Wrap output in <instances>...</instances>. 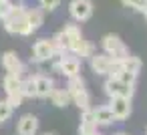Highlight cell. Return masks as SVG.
<instances>
[{
  "mask_svg": "<svg viewBox=\"0 0 147 135\" xmlns=\"http://www.w3.org/2000/svg\"><path fill=\"white\" fill-rule=\"evenodd\" d=\"M143 16H145V20H147V4H145V8H143Z\"/></svg>",
  "mask_w": 147,
  "mask_h": 135,
  "instance_id": "obj_28",
  "label": "cell"
},
{
  "mask_svg": "<svg viewBox=\"0 0 147 135\" xmlns=\"http://www.w3.org/2000/svg\"><path fill=\"white\" fill-rule=\"evenodd\" d=\"M12 8L8 6V2L6 0H0V20H4L6 16H8V12H10Z\"/></svg>",
  "mask_w": 147,
  "mask_h": 135,
  "instance_id": "obj_26",
  "label": "cell"
},
{
  "mask_svg": "<svg viewBox=\"0 0 147 135\" xmlns=\"http://www.w3.org/2000/svg\"><path fill=\"white\" fill-rule=\"evenodd\" d=\"M101 47H103V53L107 57H111V61H123V59L129 57V49L121 41L119 34H113V32L105 34L103 41H101Z\"/></svg>",
  "mask_w": 147,
  "mask_h": 135,
  "instance_id": "obj_3",
  "label": "cell"
},
{
  "mask_svg": "<svg viewBox=\"0 0 147 135\" xmlns=\"http://www.w3.org/2000/svg\"><path fill=\"white\" fill-rule=\"evenodd\" d=\"M38 117L32 113H24L16 121V135H36L38 133Z\"/></svg>",
  "mask_w": 147,
  "mask_h": 135,
  "instance_id": "obj_10",
  "label": "cell"
},
{
  "mask_svg": "<svg viewBox=\"0 0 147 135\" xmlns=\"http://www.w3.org/2000/svg\"><path fill=\"white\" fill-rule=\"evenodd\" d=\"M42 135H55V133H42Z\"/></svg>",
  "mask_w": 147,
  "mask_h": 135,
  "instance_id": "obj_31",
  "label": "cell"
},
{
  "mask_svg": "<svg viewBox=\"0 0 147 135\" xmlns=\"http://www.w3.org/2000/svg\"><path fill=\"white\" fill-rule=\"evenodd\" d=\"M57 73L61 77H65V79H71V77L81 75V59L75 57L73 53H65L63 59H61V65H59V71Z\"/></svg>",
  "mask_w": 147,
  "mask_h": 135,
  "instance_id": "obj_7",
  "label": "cell"
},
{
  "mask_svg": "<svg viewBox=\"0 0 147 135\" xmlns=\"http://www.w3.org/2000/svg\"><path fill=\"white\" fill-rule=\"evenodd\" d=\"M2 87H4V93H6V95L20 93V77H16V75H6V77L2 79Z\"/></svg>",
  "mask_w": 147,
  "mask_h": 135,
  "instance_id": "obj_20",
  "label": "cell"
},
{
  "mask_svg": "<svg viewBox=\"0 0 147 135\" xmlns=\"http://www.w3.org/2000/svg\"><path fill=\"white\" fill-rule=\"evenodd\" d=\"M22 101H24V97H22V93H14V95H6V103L12 107V109H18L20 105H22Z\"/></svg>",
  "mask_w": 147,
  "mask_h": 135,
  "instance_id": "obj_24",
  "label": "cell"
},
{
  "mask_svg": "<svg viewBox=\"0 0 147 135\" xmlns=\"http://www.w3.org/2000/svg\"><path fill=\"white\" fill-rule=\"evenodd\" d=\"M69 12L75 22H87L93 16V2L91 0H71Z\"/></svg>",
  "mask_w": 147,
  "mask_h": 135,
  "instance_id": "obj_6",
  "label": "cell"
},
{
  "mask_svg": "<svg viewBox=\"0 0 147 135\" xmlns=\"http://www.w3.org/2000/svg\"><path fill=\"white\" fill-rule=\"evenodd\" d=\"M121 2H123L127 8H133V10H139V12H143L145 4H147V0H121Z\"/></svg>",
  "mask_w": 147,
  "mask_h": 135,
  "instance_id": "obj_25",
  "label": "cell"
},
{
  "mask_svg": "<svg viewBox=\"0 0 147 135\" xmlns=\"http://www.w3.org/2000/svg\"><path fill=\"white\" fill-rule=\"evenodd\" d=\"M12 107L6 103V99H2V101H0V125H2L4 121H8L10 117H12Z\"/></svg>",
  "mask_w": 147,
  "mask_h": 135,
  "instance_id": "obj_22",
  "label": "cell"
},
{
  "mask_svg": "<svg viewBox=\"0 0 147 135\" xmlns=\"http://www.w3.org/2000/svg\"><path fill=\"white\" fill-rule=\"evenodd\" d=\"M89 65H91V71L97 75V77H107L111 67H113V61L111 57H107L105 53H95L91 59H89Z\"/></svg>",
  "mask_w": 147,
  "mask_h": 135,
  "instance_id": "obj_11",
  "label": "cell"
},
{
  "mask_svg": "<svg viewBox=\"0 0 147 135\" xmlns=\"http://www.w3.org/2000/svg\"><path fill=\"white\" fill-rule=\"evenodd\" d=\"M4 30L10 34H20V36H30L28 24H26V6L22 8H12L8 16L2 20Z\"/></svg>",
  "mask_w": 147,
  "mask_h": 135,
  "instance_id": "obj_2",
  "label": "cell"
},
{
  "mask_svg": "<svg viewBox=\"0 0 147 135\" xmlns=\"http://www.w3.org/2000/svg\"><path fill=\"white\" fill-rule=\"evenodd\" d=\"M38 8H42L45 12H53V10H57L59 8V4H61V0H38Z\"/></svg>",
  "mask_w": 147,
  "mask_h": 135,
  "instance_id": "obj_23",
  "label": "cell"
},
{
  "mask_svg": "<svg viewBox=\"0 0 147 135\" xmlns=\"http://www.w3.org/2000/svg\"><path fill=\"white\" fill-rule=\"evenodd\" d=\"M20 93L24 99H36V87H34V75H26L20 79Z\"/></svg>",
  "mask_w": 147,
  "mask_h": 135,
  "instance_id": "obj_18",
  "label": "cell"
},
{
  "mask_svg": "<svg viewBox=\"0 0 147 135\" xmlns=\"http://www.w3.org/2000/svg\"><path fill=\"white\" fill-rule=\"evenodd\" d=\"M95 53H97V51H95V45H91L89 41H85V38H83V43L77 47V51H75L73 55H75V57H79V59L83 61V59H91Z\"/></svg>",
  "mask_w": 147,
  "mask_h": 135,
  "instance_id": "obj_21",
  "label": "cell"
},
{
  "mask_svg": "<svg viewBox=\"0 0 147 135\" xmlns=\"http://www.w3.org/2000/svg\"><path fill=\"white\" fill-rule=\"evenodd\" d=\"M91 113H93V121H95V125H97V127H111L113 123H117V119L113 117V113H111L109 105L93 107V109H91Z\"/></svg>",
  "mask_w": 147,
  "mask_h": 135,
  "instance_id": "obj_12",
  "label": "cell"
},
{
  "mask_svg": "<svg viewBox=\"0 0 147 135\" xmlns=\"http://www.w3.org/2000/svg\"><path fill=\"white\" fill-rule=\"evenodd\" d=\"M6 2H8L10 8H22V6H26L24 0H6Z\"/></svg>",
  "mask_w": 147,
  "mask_h": 135,
  "instance_id": "obj_27",
  "label": "cell"
},
{
  "mask_svg": "<svg viewBox=\"0 0 147 135\" xmlns=\"http://www.w3.org/2000/svg\"><path fill=\"white\" fill-rule=\"evenodd\" d=\"M69 97H71V105H77L79 111H87V109H93L91 107V95L87 91V83L81 75L77 77H71L67 79V85H65Z\"/></svg>",
  "mask_w": 147,
  "mask_h": 135,
  "instance_id": "obj_1",
  "label": "cell"
},
{
  "mask_svg": "<svg viewBox=\"0 0 147 135\" xmlns=\"http://www.w3.org/2000/svg\"><path fill=\"white\" fill-rule=\"evenodd\" d=\"M34 87H36V99H49L51 91L57 85L51 75H34Z\"/></svg>",
  "mask_w": 147,
  "mask_h": 135,
  "instance_id": "obj_13",
  "label": "cell"
},
{
  "mask_svg": "<svg viewBox=\"0 0 147 135\" xmlns=\"http://www.w3.org/2000/svg\"><path fill=\"white\" fill-rule=\"evenodd\" d=\"M26 24H28L30 34L36 32V30L45 24V10L38 8V6H34V8H28V6H26Z\"/></svg>",
  "mask_w": 147,
  "mask_h": 135,
  "instance_id": "obj_15",
  "label": "cell"
},
{
  "mask_svg": "<svg viewBox=\"0 0 147 135\" xmlns=\"http://www.w3.org/2000/svg\"><path fill=\"white\" fill-rule=\"evenodd\" d=\"M99 127L95 125V121H93V113H91V109H87V111H81V121H79V135H91V133H95Z\"/></svg>",
  "mask_w": 147,
  "mask_h": 135,
  "instance_id": "obj_17",
  "label": "cell"
},
{
  "mask_svg": "<svg viewBox=\"0 0 147 135\" xmlns=\"http://www.w3.org/2000/svg\"><path fill=\"white\" fill-rule=\"evenodd\" d=\"M53 53H55V49H53L51 38H38V41L32 45V63H34V65L47 63Z\"/></svg>",
  "mask_w": 147,
  "mask_h": 135,
  "instance_id": "obj_9",
  "label": "cell"
},
{
  "mask_svg": "<svg viewBox=\"0 0 147 135\" xmlns=\"http://www.w3.org/2000/svg\"><path fill=\"white\" fill-rule=\"evenodd\" d=\"M49 101L55 107H59V109H65V107L71 105V97H69V93H67L65 87H55L51 91V95H49Z\"/></svg>",
  "mask_w": 147,
  "mask_h": 135,
  "instance_id": "obj_16",
  "label": "cell"
},
{
  "mask_svg": "<svg viewBox=\"0 0 147 135\" xmlns=\"http://www.w3.org/2000/svg\"><path fill=\"white\" fill-rule=\"evenodd\" d=\"M113 135H129V133H125V131H117V133H113Z\"/></svg>",
  "mask_w": 147,
  "mask_h": 135,
  "instance_id": "obj_29",
  "label": "cell"
},
{
  "mask_svg": "<svg viewBox=\"0 0 147 135\" xmlns=\"http://www.w3.org/2000/svg\"><path fill=\"white\" fill-rule=\"evenodd\" d=\"M63 32H65V34H67V38H69V53H75V51H77V47L83 43L81 26H79L77 22H67V24L63 26Z\"/></svg>",
  "mask_w": 147,
  "mask_h": 135,
  "instance_id": "obj_14",
  "label": "cell"
},
{
  "mask_svg": "<svg viewBox=\"0 0 147 135\" xmlns=\"http://www.w3.org/2000/svg\"><path fill=\"white\" fill-rule=\"evenodd\" d=\"M91 135H103V133H101V131L97 129V131H95V133H91Z\"/></svg>",
  "mask_w": 147,
  "mask_h": 135,
  "instance_id": "obj_30",
  "label": "cell"
},
{
  "mask_svg": "<svg viewBox=\"0 0 147 135\" xmlns=\"http://www.w3.org/2000/svg\"><path fill=\"white\" fill-rule=\"evenodd\" d=\"M119 65H121V69H123V71L133 73V75H139V73H141V69H143L141 59H139V57H133V55H129V57H127V59H123V61H119Z\"/></svg>",
  "mask_w": 147,
  "mask_h": 135,
  "instance_id": "obj_19",
  "label": "cell"
},
{
  "mask_svg": "<svg viewBox=\"0 0 147 135\" xmlns=\"http://www.w3.org/2000/svg\"><path fill=\"white\" fill-rule=\"evenodd\" d=\"M103 91H105V95H107L109 99H113V97L133 99V95H135V87H133V85H125V83H121L119 79H111V77L105 79Z\"/></svg>",
  "mask_w": 147,
  "mask_h": 135,
  "instance_id": "obj_4",
  "label": "cell"
},
{
  "mask_svg": "<svg viewBox=\"0 0 147 135\" xmlns=\"http://www.w3.org/2000/svg\"><path fill=\"white\" fill-rule=\"evenodd\" d=\"M107 105H109V109H111V113H113V117H115L117 121L129 119V115H131V111H133L131 99H125V97H113V99H109Z\"/></svg>",
  "mask_w": 147,
  "mask_h": 135,
  "instance_id": "obj_8",
  "label": "cell"
},
{
  "mask_svg": "<svg viewBox=\"0 0 147 135\" xmlns=\"http://www.w3.org/2000/svg\"><path fill=\"white\" fill-rule=\"evenodd\" d=\"M0 63H2L6 75H16V77H26V65L20 61V57L14 51H6L2 57H0Z\"/></svg>",
  "mask_w": 147,
  "mask_h": 135,
  "instance_id": "obj_5",
  "label": "cell"
}]
</instances>
